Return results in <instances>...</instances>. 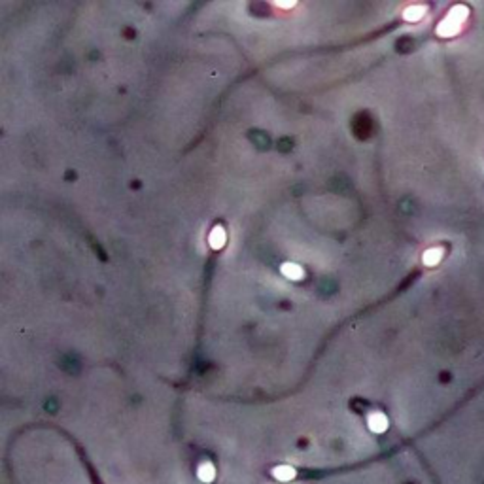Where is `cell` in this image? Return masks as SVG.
<instances>
[{"mask_svg":"<svg viewBox=\"0 0 484 484\" xmlns=\"http://www.w3.org/2000/svg\"><path fill=\"white\" fill-rule=\"evenodd\" d=\"M469 17V8L463 4H456L450 8V12L446 14V17L437 25V34L443 38H450L456 36L460 32L461 25L465 23V19Z\"/></svg>","mask_w":484,"mask_h":484,"instance_id":"obj_1","label":"cell"},{"mask_svg":"<svg viewBox=\"0 0 484 484\" xmlns=\"http://www.w3.org/2000/svg\"><path fill=\"white\" fill-rule=\"evenodd\" d=\"M273 476L276 478V480H282V482H286V480H291V478H295V469L289 467V465H278V467L273 469Z\"/></svg>","mask_w":484,"mask_h":484,"instance_id":"obj_7","label":"cell"},{"mask_svg":"<svg viewBox=\"0 0 484 484\" xmlns=\"http://www.w3.org/2000/svg\"><path fill=\"white\" fill-rule=\"evenodd\" d=\"M280 271H282V274H284L286 278H289V280H303V276H305V271L297 265V263H291V261H288V263H282Z\"/></svg>","mask_w":484,"mask_h":484,"instance_id":"obj_3","label":"cell"},{"mask_svg":"<svg viewBox=\"0 0 484 484\" xmlns=\"http://www.w3.org/2000/svg\"><path fill=\"white\" fill-rule=\"evenodd\" d=\"M208 244H210L214 250H219V248H223V244H225V231H223V227H214L210 231V234H208Z\"/></svg>","mask_w":484,"mask_h":484,"instance_id":"obj_6","label":"cell"},{"mask_svg":"<svg viewBox=\"0 0 484 484\" xmlns=\"http://www.w3.org/2000/svg\"><path fill=\"white\" fill-rule=\"evenodd\" d=\"M367 424L371 431H375V433H382V431L388 430V418L382 413H371Z\"/></svg>","mask_w":484,"mask_h":484,"instance_id":"obj_2","label":"cell"},{"mask_svg":"<svg viewBox=\"0 0 484 484\" xmlns=\"http://www.w3.org/2000/svg\"><path fill=\"white\" fill-rule=\"evenodd\" d=\"M197 473H199V478H201L203 482H212L214 476H216V469H214L212 463H201Z\"/></svg>","mask_w":484,"mask_h":484,"instance_id":"obj_8","label":"cell"},{"mask_svg":"<svg viewBox=\"0 0 484 484\" xmlns=\"http://www.w3.org/2000/svg\"><path fill=\"white\" fill-rule=\"evenodd\" d=\"M443 248H439V246H435V248H430V250L424 252V256H422V261H424V265L426 267H435L443 259Z\"/></svg>","mask_w":484,"mask_h":484,"instance_id":"obj_5","label":"cell"},{"mask_svg":"<svg viewBox=\"0 0 484 484\" xmlns=\"http://www.w3.org/2000/svg\"><path fill=\"white\" fill-rule=\"evenodd\" d=\"M426 6H422V4H413V6H409V8L403 10V19L405 21H411V23H414V21H420L422 17L426 16Z\"/></svg>","mask_w":484,"mask_h":484,"instance_id":"obj_4","label":"cell"}]
</instances>
